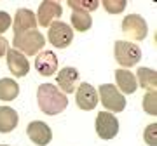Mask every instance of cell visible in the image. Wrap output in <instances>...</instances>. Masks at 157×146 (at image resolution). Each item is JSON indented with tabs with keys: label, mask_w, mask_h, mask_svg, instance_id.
I'll list each match as a JSON object with an SVG mask.
<instances>
[{
	"label": "cell",
	"mask_w": 157,
	"mask_h": 146,
	"mask_svg": "<svg viewBox=\"0 0 157 146\" xmlns=\"http://www.w3.org/2000/svg\"><path fill=\"white\" fill-rule=\"evenodd\" d=\"M63 9L58 2H52V0H44L39 7V14H37V23L40 26H51L54 19L61 17Z\"/></svg>",
	"instance_id": "9c48e42d"
},
{
	"label": "cell",
	"mask_w": 157,
	"mask_h": 146,
	"mask_svg": "<svg viewBox=\"0 0 157 146\" xmlns=\"http://www.w3.org/2000/svg\"><path fill=\"white\" fill-rule=\"evenodd\" d=\"M122 31L131 40H143L147 37L148 26H147V21L140 14H129L122 21Z\"/></svg>",
	"instance_id": "8992f818"
},
{
	"label": "cell",
	"mask_w": 157,
	"mask_h": 146,
	"mask_svg": "<svg viewBox=\"0 0 157 146\" xmlns=\"http://www.w3.org/2000/svg\"><path fill=\"white\" fill-rule=\"evenodd\" d=\"M75 101H77V106L80 110H86V111H91L94 110V106L98 104V90L93 87L91 84H80L77 89V94H75Z\"/></svg>",
	"instance_id": "ba28073f"
},
{
	"label": "cell",
	"mask_w": 157,
	"mask_h": 146,
	"mask_svg": "<svg viewBox=\"0 0 157 146\" xmlns=\"http://www.w3.org/2000/svg\"><path fill=\"white\" fill-rule=\"evenodd\" d=\"M115 80H117V85H119V89H121V92L133 94L138 89V82H136L135 75L131 71H128V70H124V68L115 71Z\"/></svg>",
	"instance_id": "9a60e30c"
},
{
	"label": "cell",
	"mask_w": 157,
	"mask_h": 146,
	"mask_svg": "<svg viewBox=\"0 0 157 146\" xmlns=\"http://www.w3.org/2000/svg\"><path fill=\"white\" fill-rule=\"evenodd\" d=\"M37 101H39L40 110L45 115H58L65 111L68 106V97L65 92L58 89L52 84H42L37 90Z\"/></svg>",
	"instance_id": "6da1fadb"
},
{
	"label": "cell",
	"mask_w": 157,
	"mask_h": 146,
	"mask_svg": "<svg viewBox=\"0 0 157 146\" xmlns=\"http://www.w3.org/2000/svg\"><path fill=\"white\" fill-rule=\"evenodd\" d=\"M72 26L77 31H87L93 26V17H91L89 12L73 11L72 12Z\"/></svg>",
	"instance_id": "d6986e66"
},
{
	"label": "cell",
	"mask_w": 157,
	"mask_h": 146,
	"mask_svg": "<svg viewBox=\"0 0 157 146\" xmlns=\"http://www.w3.org/2000/svg\"><path fill=\"white\" fill-rule=\"evenodd\" d=\"M136 77H138L136 82H140V85L143 87V89H147L148 92H155V89H157V73H155V70L140 68L138 73H136Z\"/></svg>",
	"instance_id": "e0dca14e"
},
{
	"label": "cell",
	"mask_w": 157,
	"mask_h": 146,
	"mask_svg": "<svg viewBox=\"0 0 157 146\" xmlns=\"http://www.w3.org/2000/svg\"><path fill=\"white\" fill-rule=\"evenodd\" d=\"M101 4L107 9V12H110V14H119V12H122L126 9V4L128 2L126 0H103Z\"/></svg>",
	"instance_id": "44dd1931"
},
{
	"label": "cell",
	"mask_w": 157,
	"mask_h": 146,
	"mask_svg": "<svg viewBox=\"0 0 157 146\" xmlns=\"http://www.w3.org/2000/svg\"><path fill=\"white\" fill-rule=\"evenodd\" d=\"M47 37H49V42L58 49H65L72 44L73 40V30L70 28V24L67 23H52L49 26V31H47Z\"/></svg>",
	"instance_id": "5b68a950"
},
{
	"label": "cell",
	"mask_w": 157,
	"mask_h": 146,
	"mask_svg": "<svg viewBox=\"0 0 157 146\" xmlns=\"http://www.w3.org/2000/svg\"><path fill=\"white\" fill-rule=\"evenodd\" d=\"M35 68L40 75L44 77H49L52 73H56L58 68V57L52 51H42L40 54H37V59H35Z\"/></svg>",
	"instance_id": "4fadbf2b"
},
{
	"label": "cell",
	"mask_w": 157,
	"mask_h": 146,
	"mask_svg": "<svg viewBox=\"0 0 157 146\" xmlns=\"http://www.w3.org/2000/svg\"><path fill=\"white\" fill-rule=\"evenodd\" d=\"M26 134L37 146H45L49 144L52 139V132H51L49 125L44 122H30L26 127Z\"/></svg>",
	"instance_id": "7c38bea8"
},
{
	"label": "cell",
	"mask_w": 157,
	"mask_h": 146,
	"mask_svg": "<svg viewBox=\"0 0 157 146\" xmlns=\"http://www.w3.org/2000/svg\"><path fill=\"white\" fill-rule=\"evenodd\" d=\"M11 23H12L11 16H9L7 12L0 11V35L4 33V31H7V30H9V26H11Z\"/></svg>",
	"instance_id": "cb8c5ba5"
},
{
	"label": "cell",
	"mask_w": 157,
	"mask_h": 146,
	"mask_svg": "<svg viewBox=\"0 0 157 146\" xmlns=\"http://www.w3.org/2000/svg\"><path fill=\"white\" fill-rule=\"evenodd\" d=\"M157 124H150L145 129V143L148 146H157Z\"/></svg>",
	"instance_id": "603a6c76"
},
{
	"label": "cell",
	"mask_w": 157,
	"mask_h": 146,
	"mask_svg": "<svg viewBox=\"0 0 157 146\" xmlns=\"http://www.w3.org/2000/svg\"><path fill=\"white\" fill-rule=\"evenodd\" d=\"M7 51H9V44H7V40L4 37H0V57L7 54Z\"/></svg>",
	"instance_id": "d4e9b609"
},
{
	"label": "cell",
	"mask_w": 157,
	"mask_h": 146,
	"mask_svg": "<svg viewBox=\"0 0 157 146\" xmlns=\"http://www.w3.org/2000/svg\"><path fill=\"white\" fill-rule=\"evenodd\" d=\"M115 59L121 66H124V70L129 66H135L138 64L141 59V51L140 47L133 42H126V40H117L115 42V49H113Z\"/></svg>",
	"instance_id": "3957f363"
},
{
	"label": "cell",
	"mask_w": 157,
	"mask_h": 146,
	"mask_svg": "<svg viewBox=\"0 0 157 146\" xmlns=\"http://www.w3.org/2000/svg\"><path fill=\"white\" fill-rule=\"evenodd\" d=\"M7 66L11 70V73L17 78L26 77L30 71V63L26 59L25 54H21L19 51H7Z\"/></svg>",
	"instance_id": "8fae6325"
},
{
	"label": "cell",
	"mask_w": 157,
	"mask_h": 146,
	"mask_svg": "<svg viewBox=\"0 0 157 146\" xmlns=\"http://www.w3.org/2000/svg\"><path fill=\"white\" fill-rule=\"evenodd\" d=\"M0 146H9V144H0Z\"/></svg>",
	"instance_id": "484cf974"
},
{
	"label": "cell",
	"mask_w": 157,
	"mask_h": 146,
	"mask_svg": "<svg viewBox=\"0 0 157 146\" xmlns=\"http://www.w3.org/2000/svg\"><path fill=\"white\" fill-rule=\"evenodd\" d=\"M155 104H157V94L155 92H148V94L143 97V110H145L148 115H154V117H155L157 115Z\"/></svg>",
	"instance_id": "7402d4cb"
},
{
	"label": "cell",
	"mask_w": 157,
	"mask_h": 146,
	"mask_svg": "<svg viewBox=\"0 0 157 146\" xmlns=\"http://www.w3.org/2000/svg\"><path fill=\"white\" fill-rule=\"evenodd\" d=\"M14 49L19 51L25 56H35L39 54L45 45V38L44 35L37 31V30H32V31H26V33H21L14 37Z\"/></svg>",
	"instance_id": "7a4b0ae2"
},
{
	"label": "cell",
	"mask_w": 157,
	"mask_h": 146,
	"mask_svg": "<svg viewBox=\"0 0 157 146\" xmlns=\"http://www.w3.org/2000/svg\"><path fill=\"white\" fill-rule=\"evenodd\" d=\"M68 5L72 7L73 11H94L98 7V0H68Z\"/></svg>",
	"instance_id": "ffe728a7"
},
{
	"label": "cell",
	"mask_w": 157,
	"mask_h": 146,
	"mask_svg": "<svg viewBox=\"0 0 157 146\" xmlns=\"http://www.w3.org/2000/svg\"><path fill=\"white\" fill-rule=\"evenodd\" d=\"M39 23H37V16L28 9H17L16 17H14V37L32 30H37Z\"/></svg>",
	"instance_id": "30bf717a"
},
{
	"label": "cell",
	"mask_w": 157,
	"mask_h": 146,
	"mask_svg": "<svg viewBox=\"0 0 157 146\" xmlns=\"http://www.w3.org/2000/svg\"><path fill=\"white\" fill-rule=\"evenodd\" d=\"M56 82L61 87L63 92H73L75 87H77V82H78V71L75 68H70V66L63 68L58 73Z\"/></svg>",
	"instance_id": "5bb4252c"
},
{
	"label": "cell",
	"mask_w": 157,
	"mask_h": 146,
	"mask_svg": "<svg viewBox=\"0 0 157 146\" xmlns=\"http://www.w3.org/2000/svg\"><path fill=\"white\" fill-rule=\"evenodd\" d=\"M96 132L101 139H113L119 132V120L108 111H100L96 117Z\"/></svg>",
	"instance_id": "52a82bcc"
},
{
	"label": "cell",
	"mask_w": 157,
	"mask_h": 146,
	"mask_svg": "<svg viewBox=\"0 0 157 146\" xmlns=\"http://www.w3.org/2000/svg\"><path fill=\"white\" fill-rule=\"evenodd\" d=\"M100 97H101V104L110 110L112 113L124 111L126 108V97L122 92H119L117 87L112 84H103L100 87Z\"/></svg>",
	"instance_id": "277c9868"
},
{
	"label": "cell",
	"mask_w": 157,
	"mask_h": 146,
	"mask_svg": "<svg viewBox=\"0 0 157 146\" xmlns=\"http://www.w3.org/2000/svg\"><path fill=\"white\" fill-rule=\"evenodd\" d=\"M19 94V85L12 78H0V99L2 101H12Z\"/></svg>",
	"instance_id": "ac0fdd59"
},
{
	"label": "cell",
	"mask_w": 157,
	"mask_h": 146,
	"mask_svg": "<svg viewBox=\"0 0 157 146\" xmlns=\"http://www.w3.org/2000/svg\"><path fill=\"white\" fill-rule=\"evenodd\" d=\"M17 127V113L9 106H0V134H7Z\"/></svg>",
	"instance_id": "2e32d148"
}]
</instances>
